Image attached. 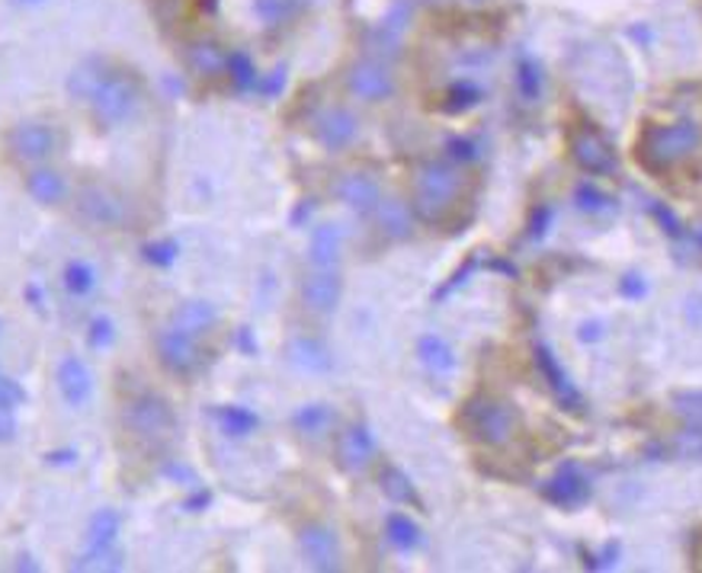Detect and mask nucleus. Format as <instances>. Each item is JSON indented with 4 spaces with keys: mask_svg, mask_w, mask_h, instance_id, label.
<instances>
[{
    "mask_svg": "<svg viewBox=\"0 0 702 573\" xmlns=\"http://www.w3.org/2000/svg\"><path fill=\"white\" fill-rule=\"evenodd\" d=\"M571 158H574V164L593 173V177H610L616 170V154H613L610 141L600 135L593 125H581L571 135Z\"/></svg>",
    "mask_w": 702,
    "mask_h": 573,
    "instance_id": "14",
    "label": "nucleus"
},
{
    "mask_svg": "<svg viewBox=\"0 0 702 573\" xmlns=\"http://www.w3.org/2000/svg\"><path fill=\"white\" fill-rule=\"evenodd\" d=\"M462 426L481 445L504 449L520 433V416H517V410L510 408L504 398L475 394L462 408Z\"/></svg>",
    "mask_w": 702,
    "mask_h": 573,
    "instance_id": "4",
    "label": "nucleus"
},
{
    "mask_svg": "<svg viewBox=\"0 0 702 573\" xmlns=\"http://www.w3.org/2000/svg\"><path fill=\"white\" fill-rule=\"evenodd\" d=\"M443 110L447 112H469L475 110L478 103L484 100V87L475 81V78H459V81H452L447 87V93H443Z\"/></svg>",
    "mask_w": 702,
    "mask_h": 573,
    "instance_id": "31",
    "label": "nucleus"
},
{
    "mask_svg": "<svg viewBox=\"0 0 702 573\" xmlns=\"http://www.w3.org/2000/svg\"><path fill=\"white\" fill-rule=\"evenodd\" d=\"M702 144V129L693 119H680L668 125H645L635 141V158L651 173H664L696 154Z\"/></svg>",
    "mask_w": 702,
    "mask_h": 573,
    "instance_id": "1",
    "label": "nucleus"
},
{
    "mask_svg": "<svg viewBox=\"0 0 702 573\" xmlns=\"http://www.w3.org/2000/svg\"><path fill=\"white\" fill-rule=\"evenodd\" d=\"M447 154H450L452 164H472V161L481 158V151H478L472 138H450L447 141Z\"/></svg>",
    "mask_w": 702,
    "mask_h": 573,
    "instance_id": "37",
    "label": "nucleus"
},
{
    "mask_svg": "<svg viewBox=\"0 0 702 573\" xmlns=\"http://www.w3.org/2000/svg\"><path fill=\"white\" fill-rule=\"evenodd\" d=\"M219 426H222V433L231 439H244L251 436L253 430L260 426V416L248 408H238V404H231V408H222L219 413Z\"/></svg>",
    "mask_w": 702,
    "mask_h": 573,
    "instance_id": "32",
    "label": "nucleus"
},
{
    "mask_svg": "<svg viewBox=\"0 0 702 573\" xmlns=\"http://www.w3.org/2000/svg\"><path fill=\"white\" fill-rule=\"evenodd\" d=\"M693 238H696V244H700V250H702V228H696V234H693Z\"/></svg>",
    "mask_w": 702,
    "mask_h": 573,
    "instance_id": "46",
    "label": "nucleus"
},
{
    "mask_svg": "<svg viewBox=\"0 0 702 573\" xmlns=\"http://www.w3.org/2000/svg\"><path fill=\"white\" fill-rule=\"evenodd\" d=\"M74 215L93 231H116L129 219V199L103 180H87L74 192Z\"/></svg>",
    "mask_w": 702,
    "mask_h": 573,
    "instance_id": "6",
    "label": "nucleus"
},
{
    "mask_svg": "<svg viewBox=\"0 0 702 573\" xmlns=\"http://www.w3.org/2000/svg\"><path fill=\"white\" fill-rule=\"evenodd\" d=\"M418 359L433 375H450L455 372V353L440 333H423L418 340Z\"/></svg>",
    "mask_w": 702,
    "mask_h": 573,
    "instance_id": "27",
    "label": "nucleus"
},
{
    "mask_svg": "<svg viewBox=\"0 0 702 573\" xmlns=\"http://www.w3.org/2000/svg\"><path fill=\"white\" fill-rule=\"evenodd\" d=\"M382 491L392 496L394 503H411L414 500V487L408 484V478L398 468H385L382 474Z\"/></svg>",
    "mask_w": 702,
    "mask_h": 573,
    "instance_id": "36",
    "label": "nucleus"
},
{
    "mask_svg": "<svg viewBox=\"0 0 702 573\" xmlns=\"http://www.w3.org/2000/svg\"><path fill=\"white\" fill-rule=\"evenodd\" d=\"M340 253H343V231L334 221H324L311 231L309 263L311 270H338Z\"/></svg>",
    "mask_w": 702,
    "mask_h": 573,
    "instance_id": "19",
    "label": "nucleus"
},
{
    "mask_svg": "<svg viewBox=\"0 0 702 573\" xmlns=\"http://www.w3.org/2000/svg\"><path fill=\"white\" fill-rule=\"evenodd\" d=\"M154 350H158V362L168 369L170 375H193L199 365H202V346H199V336L187 333V330L173 328V324H164L154 336Z\"/></svg>",
    "mask_w": 702,
    "mask_h": 573,
    "instance_id": "11",
    "label": "nucleus"
},
{
    "mask_svg": "<svg viewBox=\"0 0 702 573\" xmlns=\"http://www.w3.org/2000/svg\"><path fill=\"white\" fill-rule=\"evenodd\" d=\"M10 7H17V10H36V7H46L49 0H7Z\"/></svg>",
    "mask_w": 702,
    "mask_h": 573,
    "instance_id": "45",
    "label": "nucleus"
},
{
    "mask_svg": "<svg viewBox=\"0 0 702 573\" xmlns=\"http://www.w3.org/2000/svg\"><path fill=\"white\" fill-rule=\"evenodd\" d=\"M187 64L197 78H219V74H225L228 52L215 39H197L187 49Z\"/></svg>",
    "mask_w": 702,
    "mask_h": 573,
    "instance_id": "23",
    "label": "nucleus"
},
{
    "mask_svg": "<svg viewBox=\"0 0 702 573\" xmlns=\"http://www.w3.org/2000/svg\"><path fill=\"white\" fill-rule=\"evenodd\" d=\"M645 282H642V275H625L622 279V295H632V299H639V295H645Z\"/></svg>",
    "mask_w": 702,
    "mask_h": 573,
    "instance_id": "43",
    "label": "nucleus"
},
{
    "mask_svg": "<svg viewBox=\"0 0 702 573\" xmlns=\"http://www.w3.org/2000/svg\"><path fill=\"white\" fill-rule=\"evenodd\" d=\"M465 190V173L452 161H427L414 173V215L427 224H440L450 215Z\"/></svg>",
    "mask_w": 702,
    "mask_h": 573,
    "instance_id": "2",
    "label": "nucleus"
},
{
    "mask_svg": "<svg viewBox=\"0 0 702 573\" xmlns=\"http://www.w3.org/2000/svg\"><path fill=\"white\" fill-rule=\"evenodd\" d=\"M23 401H27V391L20 388V382H13L10 375L0 372V408L17 410Z\"/></svg>",
    "mask_w": 702,
    "mask_h": 573,
    "instance_id": "39",
    "label": "nucleus"
},
{
    "mask_svg": "<svg viewBox=\"0 0 702 573\" xmlns=\"http://www.w3.org/2000/svg\"><path fill=\"white\" fill-rule=\"evenodd\" d=\"M535 359H539V365H542V372H545V379L552 384V394L562 401L568 410H578L581 408V398H578V391H574V382L568 379V372L562 369V362L555 359V353L549 350V346H539L535 350Z\"/></svg>",
    "mask_w": 702,
    "mask_h": 573,
    "instance_id": "25",
    "label": "nucleus"
},
{
    "mask_svg": "<svg viewBox=\"0 0 702 573\" xmlns=\"http://www.w3.org/2000/svg\"><path fill=\"white\" fill-rule=\"evenodd\" d=\"M170 324L187 330V333H193V336H205V333H212V330L219 328V311H215V304H209V301H183V304L173 308Z\"/></svg>",
    "mask_w": 702,
    "mask_h": 573,
    "instance_id": "21",
    "label": "nucleus"
},
{
    "mask_svg": "<svg viewBox=\"0 0 702 573\" xmlns=\"http://www.w3.org/2000/svg\"><path fill=\"white\" fill-rule=\"evenodd\" d=\"M334 195H338L350 212H357V215H363V219L375 215L379 202L385 199V195H382V183H379L372 173H363V170L340 173L338 183H334Z\"/></svg>",
    "mask_w": 702,
    "mask_h": 573,
    "instance_id": "15",
    "label": "nucleus"
},
{
    "mask_svg": "<svg viewBox=\"0 0 702 573\" xmlns=\"http://www.w3.org/2000/svg\"><path fill=\"white\" fill-rule=\"evenodd\" d=\"M343 295V279L338 270H311L302 279V304L311 314H334Z\"/></svg>",
    "mask_w": 702,
    "mask_h": 573,
    "instance_id": "16",
    "label": "nucleus"
},
{
    "mask_svg": "<svg viewBox=\"0 0 702 573\" xmlns=\"http://www.w3.org/2000/svg\"><path fill=\"white\" fill-rule=\"evenodd\" d=\"M683 311H686L690 324H693V328H700L702 324V295H693V299L686 301V308H683Z\"/></svg>",
    "mask_w": 702,
    "mask_h": 573,
    "instance_id": "44",
    "label": "nucleus"
},
{
    "mask_svg": "<svg viewBox=\"0 0 702 573\" xmlns=\"http://www.w3.org/2000/svg\"><path fill=\"white\" fill-rule=\"evenodd\" d=\"M347 90L353 100L360 103H369V107H379V103H389L398 93V78L394 71L379 61V58H357L350 68H347Z\"/></svg>",
    "mask_w": 702,
    "mask_h": 573,
    "instance_id": "7",
    "label": "nucleus"
},
{
    "mask_svg": "<svg viewBox=\"0 0 702 573\" xmlns=\"http://www.w3.org/2000/svg\"><path fill=\"white\" fill-rule=\"evenodd\" d=\"M119 532H122V516L116 510H97L90 525H87L84 554L78 567H119Z\"/></svg>",
    "mask_w": 702,
    "mask_h": 573,
    "instance_id": "8",
    "label": "nucleus"
},
{
    "mask_svg": "<svg viewBox=\"0 0 702 573\" xmlns=\"http://www.w3.org/2000/svg\"><path fill=\"white\" fill-rule=\"evenodd\" d=\"M676 452L686 455V459H702V423H693L686 433H680Z\"/></svg>",
    "mask_w": 702,
    "mask_h": 573,
    "instance_id": "38",
    "label": "nucleus"
},
{
    "mask_svg": "<svg viewBox=\"0 0 702 573\" xmlns=\"http://www.w3.org/2000/svg\"><path fill=\"white\" fill-rule=\"evenodd\" d=\"M122 423L141 442H164L173 433V426H177V413H173L170 401L161 391L144 388V391L132 394L126 401Z\"/></svg>",
    "mask_w": 702,
    "mask_h": 573,
    "instance_id": "5",
    "label": "nucleus"
},
{
    "mask_svg": "<svg viewBox=\"0 0 702 573\" xmlns=\"http://www.w3.org/2000/svg\"><path fill=\"white\" fill-rule=\"evenodd\" d=\"M141 100H144V87H141L139 78L126 68L107 64V71L97 83L93 97L87 100V107L103 129H122L139 115Z\"/></svg>",
    "mask_w": 702,
    "mask_h": 573,
    "instance_id": "3",
    "label": "nucleus"
},
{
    "mask_svg": "<svg viewBox=\"0 0 702 573\" xmlns=\"http://www.w3.org/2000/svg\"><path fill=\"white\" fill-rule=\"evenodd\" d=\"M360 132H363L360 115L347 110V107H324V110L314 112V119H311V135L328 154H340V151L353 148Z\"/></svg>",
    "mask_w": 702,
    "mask_h": 573,
    "instance_id": "10",
    "label": "nucleus"
},
{
    "mask_svg": "<svg viewBox=\"0 0 702 573\" xmlns=\"http://www.w3.org/2000/svg\"><path fill=\"white\" fill-rule=\"evenodd\" d=\"M571 199H574V209L584 212V215H603V212H613V209H616L613 199L600 190L596 183H590V180H581V183L574 187V195H571Z\"/></svg>",
    "mask_w": 702,
    "mask_h": 573,
    "instance_id": "33",
    "label": "nucleus"
},
{
    "mask_svg": "<svg viewBox=\"0 0 702 573\" xmlns=\"http://www.w3.org/2000/svg\"><path fill=\"white\" fill-rule=\"evenodd\" d=\"M56 384H58L61 401L74 410H84L87 404L93 401V391H97V382H93L90 365H87L81 355H74V353H68L58 359Z\"/></svg>",
    "mask_w": 702,
    "mask_h": 573,
    "instance_id": "13",
    "label": "nucleus"
},
{
    "mask_svg": "<svg viewBox=\"0 0 702 573\" xmlns=\"http://www.w3.org/2000/svg\"><path fill=\"white\" fill-rule=\"evenodd\" d=\"M7 151H10L20 164H49L58 151V132L49 122H39V119L17 122V125L7 132Z\"/></svg>",
    "mask_w": 702,
    "mask_h": 573,
    "instance_id": "9",
    "label": "nucleus"
},
{
    "mask_svg": "<svg viewBox=\"0 0 702 573\" xmlns=\"http://www.w3.org/2000/svg\"><path fill=\"white\" fill-rule=\"evenodd\" d=\"M289 362L295 369L309 372V375H324V372H331L334 355H331V350L321 340H314V336H295L289 343Z\"/></svg>",
    "mask_w": 702,
    "mask_h": 573,
    "instance_id": "22",
    "label": "nucleus"
},
{
    "mask_svg": "<svg viewBox=\"0 0 702 573\" xmlns=\"http://www.w3.org/2000/svg\"><path fill=\"white\" fill-rule=\"evenodd\" d=\"M20 433V423H17V410L0 408V442H13Z\"/></svg>",
    "mask_w": 702,
    "mask_h": 573,
    "instance_id": "42",
    "label": "nucleus"
},
{
    "mask_svg": "<svg viewBox=\"0 0 702 573\" xmlns=\"http://www.w3.org/2000/svg\"><path fill=\"white\" fill-rule=\"evenodd\" d=\"M23 187H27L29 199H32V202H39V205H46V209L68 202V195H71V183H68V177L49 164L32 167V170L27 173V180H23Z\"/></svg>",
    "mask_w": 702,
    "mask_h": 573,
    "instance_id": "18",
    "label": "nucleus"
},
{
    "mask_svg": "<svg viewBox=\"0 0 702 573\" xmlns=\"http://www.w3.org/2000/svg\"><path fill=\"white\" fill-rule=\"evenodd\" d=\"M375 459V436L365 423H350L338 436V464L350 474H360Z\"/></svg>",
    "mask_w": 702,
    "mask_h": 573,
    "instance_id": "17",
    "label": "nucleus"
},
{
    "mask_svg": "<svg viewBox=\"0 0 702 573\" xmlns=\"http://www.w3.org/2000/svg\"><path fill=\"white\" fill-rule=\"evenodd\" d=\"M517 90L526 103H535L545 90V74H542V64L535 58H520L517 64Z\"/></svg>",
    "mask_w": 702,
    "mask_h": 573,
    "instance_id": "34",
    "label": "nucleus"
},
{
    "mask_svg": "<svg viewBox=\"0 0 702 573\" xmlns=\"http://www.w3.org/2000/svg\"><path fill=\"white\" fill-rule=\"evenodd\" d=\"M545 496L559 506H578L588 500V481L574 471V468H562L552 481H549V491Z\"/></svg>",
    "mask_w": 702,
    "mask_h": 573,
    "instance_id": "28",
    "label": "nucleus"
},
{
    "mask_svg": "<svg viewBox=\"0 0 702 573\" xmlns=\"http://www.w3.org/2000/svg\"><path fill=\"white\" fill-rule=\"evenodd\" d=\"M61 285L68 292V299L74 301H87L97 289H100V273L90 260H68L64 270H61Z\"/></svg>",
    "mask_w": 702,
    "mask_h": 573,
    "instance_id": "24",
    "label": "nucleus"
},
{
    "mask_svg": "<svg viewBox=\"0 0 702 573\" xmlns=\"http://www.w3.org/2000/svg\"><path fill=\"white\" fill-rule=\"evenodd\" d=\"M385 539L401 554H411V551H418L423 545L421 525L408 516V513H392V516L385 519Z\"/></svg>",
    "mask_w": 702,
    "mask_h": 573,
    "instance_id": "29",
    "label": "nucleus"
},
{
    "mask_svg": "<svg viewBox=\"0 0 702 573\" xmlns=\"http://www.w3.org/2000/svg\"><path fill=\"white\" fill-rule=\"evenodd\" d=\"M676 410H680L690 423H702V391L680 394V398H676Z\"/></svg>",
    "mask_w": 702,
    "mask_h": 573,
    "instance_id": "40",
    "label": "nucleus"
},
{
    "mask_svg": "<svg viewBox=\"0 0 702 573\" xmlns=\"http://www.w3.org/2000/svg\"><path fill=\"white\" fill-rule=\"evenodd\" d=\"M225 74L231 78V83H234L241 93L253 90V87H257V81H260V74H257V68H253V61L248 52H228Z\"/></svg>",
    "mask_w": 702,
    "mask_h": 573,
    "instance_id": "35",
    "label": "nucleus"
},
{
    "mask_svg": "<svg viewBox=\"0 0 702 573\" xmlns=\"http://www.w3.org/2000/svg\"><path fill=\"white\" fill-rule=\"evenodd\" d=\"M90 343L93 346H110L113 343V321L110 318H93V324H90Z\"/></svg>",
    "mask_w": 702,
    "mask_h": 573,
    "instance_id": "41",
    "label": "nucleus"
},
{
    "mask_svg": "<svg viewBox=\"0 0 702 573\" xmlns=\"http://www.w3.org/2000/svg\"><path fill=\"white\" fill-rule=\"evenodd\" d=\"M103 71H107V61H103V58H84V61L71 71V78H68V93H71L74 100L87 103V100L93 97L100 78H103Z\"/></svg>",
    "mask_w": 702,
    "mask_h": 573,
    "instance_id": "30",
    "label": "nucleus"
},
{
    "mask_svg": "<svg viewBox=\"0 0 702 573\" xmlns=\"http://www.w3.org/2000/svg\"><path fill=\"white\" fill-rule=\"evenodd\" d=\"M299 547H302V557L309 564L311 571L331 573L343 567V551H340L338 532L331 525H321V522H311L299 532Z\"/></svg>",
    "mask_w": 702,
    "mask_h": 573,
    "instance_id": "12",
    "label": "nucleus"
},
{
    "mask_svg": "<svg viewBox=\"0 0 702 573\" xmlns=\"http://www.w3.org/2000/svg\"><path fill=\"white\" fill-rule=\"evenodd\" d=\"M375 224H379V231L389 238V241H408L411 234H414V209L408 205V202H401V199H382L379 202V209H375Z\"/></svg>",
    "mask_w": 702,
    "mask_h": 573,
    "instance_id": "20",
    "label": "nucleus"
},
{
    "mask_svg": "<svg viewBox=\"0 0 702 573\" xmlns=\"http://www.w3.org/2000/svg\"><path fill=\"white\" fill-rule=\"evenodd\" d=\"M338 423V413L331 404H302L292 413V426L295 433L305 439H321L328 436Z\"/></svg>",
    "mask_w": 702,
    "mask_h": 573,
    "instance_id": "26",
    "label": "nucleus"
}]
</instances>
